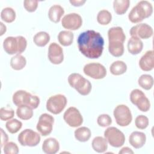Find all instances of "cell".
<instances>
[{"label": "cell", "mask_w": 154, "mask_h": 154, "mask_svg": "<svg viewBox=\"0 0 154 154\" xmlns=\"http://www.w3.org/2000/svg\"><path fill=\"white\" fill-rule=\"evenodd\" d=\"M79 51L90 59L99 58L103 52L104 40L101 34L94 30L81 32L77 39Z\"/></svg>", "instance_id": "1"}, {"label": "cell", "mask_w": 154, "mask_h": 154, "mask_svg": "<svg viewBox=\"0 0 154 154\" xmlns=\"http://www.w3.org/2000/svg\"><path fill=\"white\" fill-rule=\"evenodd\" d=\"M153 13V7L147 1H140L134 7L128 14L129 20L134 23H139L150 17Z\"/></svg>", "instance_id": "2"}, {"label": "cell", "mask_w": 154, "mask_h": 154, "mask_svg": "<svg viewBox=\"0 0 154 154\" xmlns=\"http://www.w3.org/2000/svg\"><path fill=\"white\" fill-rule=\"evenodd\" d=\"M27 46V42L23 36L7 37L3 42V48L9 55L20 54L23 52Z\"/></svg>", "instance_id": "3"}, {"label": "cell", "mask_w": 154, "mask_h": 154, "mask_svg": "<svg viewBox=\"0 0 154 154\" xmlns=\"http://www.w3.org/2000/svg\"><path fill=\"white\" fill-rule=\"evenodd\" d=\"M13 102L17 107L21 105H27L32 109H36L40 104V99L35 95H32L25 90H17L13 95Z\"/></svg>", "instance_id": "4"}, {"label": "cell", "mask_w": 154, "mask_h": 154, "mask_svg": "<svg viewBox=\"0 0 154 154\" xmlns=\"http://www.w3.org/2000/svg\"><path fill=\"white\" fill-rule=\"evenodd\" d=\"M68 82L70 87L82 96L88 95L91 90V82L79 73H71L68 77Z\"/></svg>", "instance_id": "5"}, {"label": "cell", "mask_w": 154, "mask_h": 154, "mask_svg": "<svg viewBox=\"0 0 154 154\" xmlns=\"http://www.w3.org/2000/svg\"><path fill=\"white\" fill-rule=\"evenodd\" d=\"M67 102V99L63 94H58L51 96L46 102V109L54 114H59L65 108Z\"/></svg>", "instance_id": "6"}, {"label": "cell", "mask_w": 154, "mask_h": 154, "mask_svg": "<svg viewBox=\"0 0 154 154\" xmlns=\"http://www.w3.org/2000/svg\"><path fill=\"white\" fill-rule=\"evenodd\" d=\"M104 137L108 143L114 147L122 146L125 141L124 134L116 127H109L104 132Z\"/></svg>", "instance_id": "7"}, {"label": "cell", "mask_w": 154, "mask_h": 154, "mask_svg": "<svg viewBox=\"0 0 154 154\" xmlns=\"http://www.w3.org/2000/svg\"><path fill=\"white\" fill-rule=\"evenodd\" d=\"M114 117L117 124L120 126H128L132 122V116L130 109L125 105H119L114 109Z\"/></svg>", "instance_id": "8"}, {"label": "cell", "mask_w": 154, "mask_h": 154, "mask_svg": "<svg viewBox=\"0 0 154 154\" xmlns=\"http://www.w3.org/2000/svg\"><path fill=\"white\" fill-rule=\"evenodd\" d=\"M17 140L22 146L34 147L39 144L41 138L37 132L31 129H26L19 134Z\"/></svg>", "instance_id": "9"}, {"label": "cell", "mask_w": 154, "mask_h": 154, "mask_svg": "<svg viewBox=\"0 0 154 154\" xmlns=\"http://www.w3.org/2000/svg\"><path fill=\"white\" fill-rule=\"evenodd\" d=\"M83 72L87 76L95 79H103L106 75L105 67L98 63H91L85 64L83 68Z\"/></svg>", "instance_id": "10"}, {"label": "cell", "mask_w": 154, "mask_h": 154, "mask_svg": "<svg viewBox=\"0 0 154 154\" xmlns=\"http://www.w3.org/2000/svg\"><path fill=\"white\" fill-rule=\"evenodd\" d=\"M63 119L70 127L76 128L83 123V117L79 111L75 107H69L64 113Z\"/></svg>", "instance_id": "11"}, {"label": "cell", "mask_w": 154, "mask_h": 154, "mask_svg": "<svg viewBox=\"0 0 154 154\" xmlns=\"http://www.w3.org/2000/svg\"><path fill=\"white\" fill-rule=\"evenodd\" d=\"M54 123L53 116L47 113L42 114L40 115L37 124V130L42 136H47L52 132Z\"/></svg>", "instance_id": "12"}, {"label": "cell", "mask_w": 154, "mask_h": 154, "mask_svg": "<svg viewBox=\"0 0 154 154\" xmlns=\"http://www.w3.org/2000/svg\"><path fill=\"white\" fill-rule=\"evenodd\" d=\"M63 28L69 30H77L82 25L81 16L75 13H71L65 15L61 20Z\"/></svg>", "instance_id": "13"}, {"label": "cell", "mask_w": 154, "mask_h": 154, "mask_svg": "<svg viewBox=\"0 0 154 154\" xmlns=\"http://www.w3.org/2000/svg\"><path fill=\"white\" fill-rule=\"evenodd\" d=\"M129 33L131 37H136L140 39H147L153 35V31L149 25L142 23L132 26Z\"/></svg>", "instance_id": "14"}, {"label": "cell", "mask_w": 154, "mask_h": 154, "mask_svg": "<svg viewBox=\"0 0 154 154\" xmlns=\"http://www.w3.org/2000/svg\"><path fill=\"white\" fill-rule=\"evenodd\" d=\"M48 59L54 64H60L64 60L63 50L57 43H52L48 48Z\"/></svg>", "instance_id": "15"}, {"label": "cell", "mask_w": 154, "mask_h": 154, "mask_svg": "<svg viewBox=\"0 0 154 154\" xmlns=\"http://www.w3.org/2000/svg\"><path fill=\"white\" fill-rule=\"evenodd\" d=\"M140 69L146 72L153 70L154 67V55L153 51H147L140 58L139 61Z\"/></svg>", "instance_id": "16"}, {"label": "cell", "mask_w": 154, "mask_h": 154, "mask_svg": "<svg viewBox=\"0 0 154 154\" xmlns=\"http://www.w3.org/2000/svg\"><path fill=\"white\" fill-rule=\"evenodd\" d=\"M146 136L144 133L139 131L132 132L129 137V142L130 144L135 149L142 147L146 143Z\"/></svg>", "instance_id": "17"}, {"label": "cell", "mask_w": 154, "mask_h": 154, "mask_svg": "<svg viewBox=\"0 0 154 154\" xmlns=\"http://www.w3.org/2000/svg\"><path fill=\"white\" fill-rule=\"evenodd\" d=\"M59 149V142L55 138H46L43 143L42 150L46 154H55Z\"/></svg>", "instance_id": "18"}, {"label": "cell", "mask_w": 154, "mask_h": 154, "mask_svg": "<svg viewBox=\"0 0 154 154\" xmlns=\"http://www.w3.org/2000/svg\"><path fill=\"white\" fill-rule=\"evenodd\" d=\"M109 42H120L124 43L126 40V35L123 30L120 26L112 27L108 31Z\"/></svg>", "instance_id": "19"}, {"label": "cell", "mask_w": 154, "mask_h": 154, "mask_svg": "<svg viewBox=\"0 0 154 154\" xmlns=\"http://www.w3.org/2000/svg\"><path fill=\"white\" fill-rule=\"evenodd\" d=\"M128 50L132 55H137L143 48V43L141 39L136 37H131L128 42Z\"/></svg>", "instance_id": "20"}, {"label": "cell", "mask_w": 154, "mask_h": 154, "mask_svg": "<svg viewBox=\"0 0 154 154\" xmlns=\"http://www.w3.org/2000/svg\"><path fill=\"white\" fill-rule=\"evenodd\" d=\"M64 13V8L61 5L56 4L50 7L48 11V17L51 21L54 23H58L60 22Z\"/></svg>", "instance_id": "21"}, {"label": "cell", "mask_w": 154, "mask_h": 154, "mask_svg": "<svg viewBox=\"0 0 154 154\" xmlns=\"http://www.w3.org/2000/svg\"><path fill=\"white\" fill-rule=\"evenodd\" d=\"M91 146L95 152L97 153H103L108 149V142L105 138L97 136L93 138Z\"/></svg>", "instance_id": "22"}, {"label": "cell", "mask_w": 154, "mask_h": 154, "mask_svg": "<svg viewBox=\"0 0 154 154\" xmlns=\"http://www.w3.org/2000/svg\"><path fill=\"white\" fill-rule=\"evenodd\" d=\"M108 51L114 57H121L124 53L123 43L120 42H109Z\"/></svg>", "instance_id": "23"}, {"label": "cell", "mask_w": 154, "mask_h": 154, "mask_svg": "<svg viewBox=\"0 0 154 154\" xmlns=\"http://www.w3.org/2000/svg\"><path fill=\"white\" fill-rule=\"evenodd\" d=\"M73 33L70 31H61L58 35L59 43L63 46H69L71 45L73 41Z\"/></svg>", "instance_id": "24"}, {"label": "cell", "mask_w": 154, "mask_h": 154, "mask_svg": "<svg viewBox=\"0 0 154 154\" xmlns=\"http://www.w3.org/2000/svg\"><path fill=\"white\" fill-rule=\"evenodd\" d=\"M26 64V60L23 55L16 54L11 57L10 60V66L15 70H20L23 69Z\"/></svg>", "instance_id": "25"}, {"label": "cell", "mask_w": 154, "mask_h": 154, "mask_svg": "<svg viewBox=\"0 0 154 154\" xmlns=\"http://www.w3.org/2000/svg\"><path fill=\"white\" fill-rule=\"evenodd\" d=\"M75 138L80 142H86L91 137V131L88 128L82 126L76 129L74 132Z\"/></svg>", "instance_id": "26"}, {"label": "cell", "mask_w": 154, "mask_h": 154, "mask_svg": "<svg viewBox=\"0 0 154 154\" xmlns=\"http://www.w3.org/2000/svg\"><path fill=\"white\" fill-rule=\"evenodd\" d=\"M127 70V65L126 64L120 60L116 61L113 62L110 67L109 71L111 74L114 75H120L125 73Z\"/></svg>", "instance_id": "27"}, {"label": "cell", "mask_w": 154, "mask_h": 154, "mask_svg": "<svg viewBox=\"0 0 154 154\" xmlns=\"http://www.w3.org/2000/svg\"><path fill=\"white\" fill-rule=\"evenodd\" d=\"M50 40L49 34L45 31H40L35 34L33 42L35 45L39 47L45 46Z\"/></svg>", "instance_id": "28"}, {"label": "cell", "mask_w": 154, "mask_h": 154, "mask_svg": "<svg viewBox=\"0 0 154 154\" xmlns=\"http://www.w3.org/2000/svg\"><path fill=\"white\" fill-rule=\"evenodd\" d=\"M129 5V0H115L113 2L114 11L119 15L125 14L127 11Z\"/></svg>", "instance_id": "29"}, {"label": "cell", "mask_w": 154, "mask_h": 154, "mask_svg": "<svg viewBox=\"0 0 154 154\" xmlns=\"http://www.w3.org/2000/svg\"><path fill=\"white\" fill-rule=\"evenodd\" d=\"M33 109L27 105H21L17 107L16 109L17 116L23 120H29L33 116Z\"/></svg>", "instance_id": "30"}, {"label": "cell", "mask_w": 154, "mask_h": 154, "mask_svg": "<svg viewBox=\"0 0 154 154\" xmlns=\"http://www.w3.org/2000/svg\"><path fill=\"white\" fill-rule=\"evenodd\" d=\"M138 83L142 88L149 90L153 85V78L150 75L143 74L139 77Z\"/></svg>", "instance_id": "31"}, {"label": "cell", "mask_w": 154, "mask_h": 154, "mask_svg": "<svg viewBox=\"0 0 154 154\" xmlns=\"http://www.w3.org/2000/svg\"><path fill=\"white\" fill-rule=\"evenodd\" d=\"M134 105H136L138 109L143 112H147L150 108V102L145 94L140 96L134 102Z\"/></svg>", "instance_id": "32"}, {"label": "cell", "mask_w": 154, "mask_h": 154, "mask_svg": "<svg viewBox=\"0 0 154 154\" xmlns=\"http://www.w3.org/2000/svg\"><path fill=\"white\" fill-rule=\"evenodd\" d=\"M1 17L7 23H11L16 19V12L11 7H5L1 12Z\"/></svg>", "instance_id": "33"}, {"label": "cell", "mask_w": 154, "mask_h": 154, "mask_svg": "<svg viewBox=\"0 0 154 154\" xmlns=\"http://www.w3.org/2000/svg\"><path fill=\"white\" fill-rule=\"evenodd\" d=\"M112 20V15L111 13L106 10H102L99 11L97 15V22L102 25H106L109 24Z\"/></svg>", "instance_id": "34"}, {"label": "cell", "mask_w": 154, "mask_h": 154, "mask_svg": "<svg viewBox=\"0 0 154 154\" xmlns=\"http://www.w3.org/2000/svg\"><path fill=\"white\" fill-rule=\"evenodd\" d=\"M22 127V123L17 119H13L8 120L5 124V128L11 134L17 133Z\"/></svg>", "instance_id": "35"}, {"label": "cell", "mask_w": 154, "mask_h": 154, "mask_svg": "<svg viewBox=\"0 0 154 154\" xmlns=\"http://www.w3.org/2000/svg\"><path fill=\"white\" fill-rule=\"evenodd\" d=\"M135 124L137 128L144 129L149 125V119L144 115L138 116L135 120Z\"/></svg>", "instance_id": "36"}, {"label": "cell", "mask_w": 154, "mask_h": 154, "mask_svg": "<svg viewBox=\"0 0 154 154\" xmlns=\"http://www.w3.org/2000/svg\"><path fill=\"white\" fill-rule=\"evenodd\" d=\"M14 116V111L13 109H8L2 107L0 109V119L2 121L9 120Z\"/></svg>", "instance_id": "37"}, {"label": "cell", "mask_w": 154, "mask_h": 154, "mask_svg": "<svg viewBox=\"0 0 154 154\" xmlns=\"http://www.w3.org/2000/svg\"><path fill=\"white\" fill-rule=\"evenodd\" d=\"M3 150L5 154H17L19 153V147L14 142H8L3 146Z\"/></svg>", "instance_id": "38"}, {"label": "cell", "mask_w": 154, "mask_h": 154, "mask_svg": "<svg viewBox=\"0 0 154 154\" xmlns=\"http://www.w3.org/2000/svg\"><path fill=\"white\" fill-rule=\"evenodd\" d=\"M97 123L101 127H106L112 123V119L108 114H103L98 116Z\"/></svg>", "instance_id": "39"}, {"label": "cell", "mask_w": 154, "mask_h": 154, "mask_svg": "<svg viewBox=\"0 0 154 154\" xmlns=\"http://www.w3.org/2000/svg\"><path fill=\"white\" fill-rule=\"evenodd\" d=\"M23 6L25 10L28 12H34L38 7L37 1L25 0L23 1Z\"/></svg>", "instance_id": "40"}, {"label": "cell", "mask_w": 154, "mask_h": 154, "mask_svg": "<svg viewBox=\"0 0 154 154\" xmlns=\"http://www.w3.org/2000/svg\"><path fill=\"white\" fill-rule=\"evenodd\" d=\"M1 147H3V146H4L5 144L7 143V142L8 141V137L7 134L4 132V131L3 130V129H1Z\"/></svg>", "instance_id": "41"}, {"label": "cell", "mask_w": 154, "mask_h": 154, "mask_svg": "<svg viewBox=\"0 0 154 154\" xmlns=\"http://www.w3.org/2000/svg\"><path fill=\"white\" fill-rule=\"evenodd\" d=\"M70 3L75 7H80L85 3V0H70Z\"/></svg>", "instance_id": "42"}, {"label": "cell", "mask_w": 154, "mask_h": 154, "mask_svg": "<svg viewBox=\"0 0 154 154\" xmlns=\"http://www.w3.org/2000/svg\"><path fill=\"white\" fill-rule=\"evenodd\" d=\"M134 152L133 150H132L131 149H130L128 147H123L119 152V154H125V153H129V154H133Z\"/></svg>", "instance_id": "43"}, {"label": "cell", "mask_w": 154, "mask_h": 154, "mask_svg": "<svg viewBox=\"0 0 154 154\" xmlns=\"http://www.w3.org/2000/svg\"><path fill=\"white\" fill-rule=\"evenodd\" d=\"M0 25H1V33L0 35H2L7 31V28L6 26L5 25H4V23L2 22H0Z\"/></svg>", "instance_id": "44"}]
</instances>
